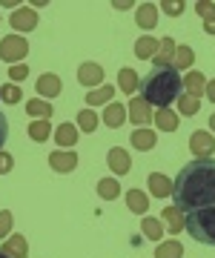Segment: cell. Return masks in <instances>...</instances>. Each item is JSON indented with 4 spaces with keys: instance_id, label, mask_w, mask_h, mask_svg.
I'll return each instance as SVG.
<instances>
[{
    "instance_id": "1",
    "label": "cell",
    "mask_w": 215,
    "mask_h": 258,
    "mask_svg": "<svg viewBox=\"0 0 215 258\" xmlns=\"http://www.w3.org/2000/svg\"><path fill=\"white\" fill-rule=\"evenodd\" d=\"M172 201L184 215L215 207V158H192L172 181Z\"/></svg>"
},
{
    "instance_id": "2",
    "label": "cell",
    "mask_w": 215,
    "mask_h": 258,
    "mask_svg": "<svg viewBox=\"0 0 215 258\" xmlns=\"http://www.w3.org/2000/svg\"><path fill=\"white\" fill-rule=\"evenodd\" d=\"M181 95H184V78L172 66H155L140 81V98L152 106H158V109H167Z\"/></svg>"
},
{
    "instance_id": "3",
    "label": "cell",
    "mask_w": 215,
    "mask_h": 258,
    "mask_svg": "<svg viewBox=\"0 0 215 258\" xmlns=\"http://www.w3.org/2000/svg\"><path fill=\"white\" fill-rule=\"evenodd\" d=\"M184 230L206 247H215V207L212 210H195L184 215Z\"/></svg>"
},
{
    "instance_id": "4",
    "label": "cell",
    "mask_w": 215,
    "mask_h": 258,
    "mask_svg": "<svg viewBox=\"0 0 215 258\" xmlns=\"http://www.w3.org/2000/svg\"><path fill=\"white\" fill-rule=\"evenodd\" d=\"M26 55H29V43H26V37L9 35V37H3V40H0V57H3L6 63H15V66H18Z\"/></svg>"
},
{
    "instance_id": "5",
    "label": "cell",
    "mask_w": 215,
    "mask_h": 258,
    "mask_svg": "<svg viewBox=\"0 0 215 258\" xmlns=\"http://www.w3.org/2000/svg\"><path fill=\"white\" fill-rule=\"evenodd\" d=\"M189 149H192L195 158H212L215 155V135L212 132H204V129L192 132L189 135Z\"/></svg>"
},
{
    "instance_id": "6",
    "label": "cell",
    "mask_w": 215,
    "mask_h": 258,
    "mask_svg": "<svg viewBox=\"0 0 215 258\" xmlns=\"http://www.w3.org/2000/svg\"><path fill=\"white\" fill-rule=\"evenodd\" d=\"M9 23H12V29H18V32H32V29L38 26V12L29 9V6H20V9L12 12Z\"/></svg>"
},
{
    "instance_id": "7",
    "label": "cell",
    "mask_w": 215,
    "mask_h": 258,
    "mask_svg": "<svg viewBox=\"0 0 215 258\" xmlns=\"http://www.w3.org/2000/svg\"><path fill=\"white\" fill-rule=\"evenodd\" d=\"M78 83H84V86H89V89H95V86H101L103 83V66L101 63H81L78 66Z\"/></svg>"
},
{
    "instance_id": "8",
    "label": "cell",
    "mask_w": 215,
    "mask_h": 258,
    "mask_svg": "<svg viewBox=\"0 0 215 258\" xmlns=\"http://www.w3.org/2000/svg\"><path fill=\"white\" fill-rule=\"evenodd\" d=\"M129 120L138 123V126H147L150 120H155L152 115V103H147L144 98H132L129 101Z\"/></svg>"
},
{
    "instance_id": "9",
    "label": "cell",
    "mask_w": 215,
    "mask_h": 258,
    "mask_svg": "<svg viewBox=\"0 0 215 258\" xmlns=\"http://www.w3.org/2000/svg\"><path fill=\"white\" fill-rule=\"evenodd\" d=\"M106 164L112 166L115 175H126V172L132 169V158H129V152H123L121 147H112L109 155H106Z\"/></svg>"
},
{
    "instance_id": "10",
    "label": "cell",
    "mask_w": 215,
    "mask_h": 258,
    "mask_svg": "<svg viewBox=\"0 0 215 258\" xmlns=\"http://www.w3.org/2000/svg\"><path fill=\"white\" fill-rule=\"evenodd\" d=\"M35 89H38V95H43V98H57L60 89H63V83H60V78H57L55 72H46V75L38 78Z\"/></svg>"
},
{
    "instance_id": "11",
    "label": "cell",
    "mask_w": 215,
    "mask_h": 258,
    "mask_svg": "<svg viewBox=\"0 0 215 258\" xmlns=\"http://www.w3.org/2000/svg\"><path fill=\"white\" fill-rule=\"evenodd\" d=\"M49 166L55 172H72L78 166V152H52L49 155Z\"/></svg>"
},
{
    "instance_id": "12",
    "label": "cell",
    "mask_w": 215,
    "mask_h": 258,
    "mask_svg": "<svg viewBox=\"0 0 215 258\" xmlns=\"http://www.w3.org/2000/svg\"><path fill=\"white\" fill-rule=\"evenodd\" d=\"M3 252L12 258H26L29 255V244H26V235H9V238L3 241Z\"/></svg>"
},
{
    "instance_id": "13",
    "label": "cell",
    "mask_w": 215,
    "mask_h": 258,
    "mask_svg": "<svg viewBox=\"0 0 215 258\" xmlns=\"http://www.w3.org/2000/svg\"><path fill=\"white\" fill-rule=\"evenodd\" d=\"M161 49V40H155L152 35H144L138 37V43H135V55L140 57V60H147V57H155Z\"/></svg>"
},
{
    "instance_id": "14",
    "label": "cell",
    "mask_w": 215,
    "mask_h": 258,
    "mask_svg": "<svg viewBox=\"0 0 215 258\" xmlns=\"http://www.w3.org/2000/svg\"><path fill=\"white\" fill-rule=\"evenodd\" d=\"M175 52H178V43L172 40V37H164V40H161L158 55L152 57V60H155V66H172V57H175Z\"/></svg>"
},
{
    "instance_id": "15",
    "label": "cell",
    "mask_w": 215,
    "mask_h": 258,
    "mask_svg": "<svg viewBox=\"0 0 215 258\" xmlns=\"http://www.w3.org/2000/svg\"><path fill=\"white\" fill-rule=\"evenodd\" d=\"M78 132H81V129H78L75 123H60V126L55 129V144H60V147H75Z\"/></svg>"
},
{
    "instance_id": "16",
    "label": "cell",
    "mask_w": 215,
    "mask_h": 258,
    "mask_svg": "<svg viewBox=\"0 0 215 258\" xmlns=\"http://www.w3.org/2000/svg\"><path fill=\"white\" fill-rule=\"evenodd\" d=\"M135 20H138L140 29H155V23H158V9H155L152 3H140Z\"/></svg>"
},
{
    "instance_id": "17",
    "label": "cell",
    "mask_w": 215,
    "mask_h": 258,
    "mask_svg": "<svg viewBox=\"0 0 215 258\" xmlns=\"http://www.w3.org/2000/svg\"><path fill=\"white\" fill-rule=\"evenodd\" d=\"M126 204H129V210L138 212V215H147V212H150V198H147L144 189H129V192H126Z\"/></svg>"
},
{
    "instance_id": "18",
    "label": "cell",
    "mask_w": 215,
    "mask_h": 258,
    "mask_svg": "<svg viewBox=\"0 0 215 258\" xmlns=\"http://www.w3.org/2000/svg\"><path fill=\"white\" fill-rule=\"evenodd\" d=\"M155 144H158V141H155V132H152V129H135V132H132V147L140 149V152H150Z\"/></svg>"
},
{
    "instance_id": "19",
    "label": "cell",
    "mask_w": 215,
    "mask_h": 258,
    "mask_svg": "<svg viewBox=\"0 0 215 258\" xmlns=\"http://www.w3.org/2000/svg\"><path fill=\"white\" fill-rule=\"evenodd\" d=\"M118 86L123 89V95H132V92L140 86L138 72H135V69H129V66H123L121 72H118Z\"/></svg>"
},
{
    "instance_id": "20",
    "label": "cell",
    "mask_w": 215,
    "mask_h": 258,
    "mask_svg": "<svg viewBox=\"0 0 215 258\" xmlns=\"http://www.w3.org/2000/svg\"><path fill=\"white\" fill-rule=\"evenodd\" d=\"M123 118H126V109H123V103H109L106 109H103V123L106 126L118 129L123 123Z\"/></svg>"
},
{
    "instance_id": "21",
    "label": "cell",
    "mask_w": 215,
    "mask_h": 258,
    "mask_svg": "<svg viewBox=\"0 0 215 258\" xmlns=\"http://www.w3.org/2000/svg\"><path fill=\"white\" fill-rule=\"evenodd\" d=\"M150 189L155 198H167L169 192H172V181H169L167 175H161V172H152L150 175Z\"/></svg>"
},
{
    "instance_id": "22",
    "label": "cell",
    "mask_w": 215,
    "mask_h": 258,
    "mask_svg": "<svg viewBox=\"0 0 215 258\" xmlns=\"http://www.w3.org/2000/svg\"><path fill=\"white\" fill-rule=\"evenodd\" d=\"M184 89H187V95H195V98H201V92L206 89V81H204V75L201 72H192L184 75Z\"/></svg>"
},
{
    "instance_id": "23",
    "label": "cell",
    "mask_w": 215,
    "mask_h": 258,
    "mask_svg": "<svg viewBox=\"0 0 215 258\" xmlns=\"http://www.w3.org/2000/svg\"><path fill=\"white\" fill-rule=\"evenodd\" d=\"M164 224L169 227V232H172V235H175V232H181V230H184V212L178 210L175 204H172V207H167V210H164Z\"/></svg>"
},
{
    "instance_id": "24",
    "label": "cell",
    "mask_w": 215,
    "mask_h": 258,
    "mask_svg": "<svg viewBox=\"0 0 215 258\" xmlns=\"http://www.w3.org/2000/svg\"><path fill=\"white\" fill-rule=\"evenodd\" d=\"M155 123H158V129H164V132H175L178 129V115L172 109H158L155 112Z\"/></svg>"
},
{
    "instance_id": "25",
    "label": "cell",
    "mask_w": 215,
    "mask_h": 258,
    "mask_svg": "<svg viewBox=\"0 0 215 258\" xmlns=\"http://www.w3.org/2000/svg\"><path fill=\"white\" fill-rule=\"evenodd\" d=\"M29 118H38V120H49L52 118V103L49 101H29L26 103Z\"/></svg>"
},
{
    "instance_id": "26",
    "label": "cell",
    "mask_w": 215,
    "mask_h": 258,
    "mask_svg": "<svg viewBox=\"0 0 215 258\" xmlns=\"http://www.w3.org/2000/svg\"><path fill=\"white\" fill-rule=\"evenodd\" d=\"M49 135H52V123H49V120H32V123H29V138L32 141L43 144Z\"/></svg>"
},
{
    "instance_id": "27",
    "label": "cell",
    "mask_w": 215,
    "mask_h": 258,
    "mask_svg": "<svg viewBox=\"0 0 215 258\" xmlns=\"http://www.w3.org/2000/svg\"><path fill=\"white\" fill-rule=\"evenodd\" d=\"M192 60H195V52H192V46H178L175 57H172V69H189L192 66Z\"/></svg>"
},
{
    "instance_id": "28",
    "label": "cell",
    "mask_w": 215,
    "mask_h": 258,
    "mask_svg": "<svg viewBox=\"0 0 215 258\" xmlns=\"http://www.w3.org/2000/svg\"><path fill=\"white\" fill-rule=\"evenodd\" d=\"M184 255V247H181V241H164L155 247V258H181Z\"/></svg>"
},
{
    "instance_id": "29",
    "label": "cell",
    "mask_w": 215,
    "mask_h": 258,
    "mask_svg": "<svg viewBox=\"0 0 215 258\" xmlns=\"http://www.w3.org/2000/svg\"><path fill=\"white\" fill-rule=\"evenodd\" d=\"M98 195H101L103 201H115L121 195V184L115 178H103L101 184H98Z\"/></svg>"
},
{
    "instance_id": "30",
    "label": "cell",
    "mask_w": 215,
    "mask_h": 258,
    "mask_svg": "<svg viewBox=\"0 0 215 258\" xmlns=\"http://www.w3.org/2000/svg\"><path fill=\"white\" fill-rule=\"evenodd\" d=\"M140 232H144L150 241H161L164 227H161V221H155V218H150V215H144V221H140Z\"/></svg>"
},
{
    "instance_id": "31",
    "label": "cell",
    "mask_w": 215,
    "mask_h": 258,
    "mask_svg": "<svg viewBox=\"0 0 215 258\" xmlns=\"http://www.w3.org/2000/svg\"><path fill=\"white\" fill-rule=\"evenodd\" d=\"M115 95L112 86H101V89H89V95H86V103L89 106H101V103H106L109 98Z\"/></svg>"
},
{
    "instance_id": "32",
    "label": "cell",
    "mask_w": 215,
    "mask_h": 258,
    "mask_svg": "<svg viewBox=\"0 0 215 258\" xmlns=\"http://www.w3.org/2000/svg\"><path fill=\"white\" fill-rule=\"evenodd\" d=\"M78 129H81V132H95V129H98V115H95L92 109L78 112Z\"/></svg>"
},
{
    "instance_id": "33",
    "label": "cell",
    "mask_w": 215,
    "mask_h": 258,
    "mask_svg": "<svg viewBox=\"0 0 215 258\" xmlns=\"http://www.w3.org/2000/svg\"><path fill=\"white\" fill-rule=\"evenodd\" d=\"M178 106H181V112H184V115H198V109H201V98L184 92L181 98H178Z\"/></svg>"
},
{
    "instance_id": "34",
    "label": "cell",
    "mask_w": 215,
    "mask_h": 258,
    "mask_svg": "<svg viewBox=\"0 0 215 258\" xmlns=\"http://www.w3.org/2000/svg\"><path fill=\"white\" fill-rule=\"evenodd\" d=\"M23 95H20V86H15V83H6L3 89H0V101H6V103H18Z\"/></svg>"
},
{
    "instance_id": "35",
    "label": "cell",
    "mask_w": 215,
    "mask_h": 258,
    "mask_svg": "<svg viewBox=\"0 0 215 258\" xmlns=\"http://www.w3.org/2000/svg\"><path fill=\"white\" fill-rule=\"evenodd\" d=\"M12 224H15V215H12L9 210H3V212H0V238H9Z\"/></svg>"
},
{
    "instance_id": "36",
    "label": "cell",
    "mask_w": 215,
    "mask_h": 258,
    "mask_svg": "<svg viewBox=\"0 0 215 258\" xmlns=\"http://www.w3.org/2000/svg\"><path fill=\"white\" fill-rule=\"evenodd\" d=\"M161 6H164V12H167V15L178 18V15H184V6H187V3H184V0H164Z\"/></svg>"
},
{
    "instance_id": "37",
    "label": "cell",
    "mask_w": 215,
    "mask_h": 258,
    "mask_svg": "<svg viewBox=\"0 0 215 258\" xmlns=\"http://www.w3.org/2000/svg\"><path fill=\"white\" fill-rule=\"evenodd\" d=\"M9 78H12V81H26V78H29V69H26V66H23V63H18V66H12V69H9Z\"/></svg>"
},
{
    "instance_id": "38",
    "label": "cell",
    "mask_w": 215,
    "mask_h": 258,
    "mask_svg": "<svg viewBox=\"0 0 215 258\" xmlns=\"http://www.w3.org/2000/svg\"><path fill=\"white\" fill-rule=\"evenodd\" d=\"M12 166H15V158H12L9 152H0V175L12 172Z\"/></svg>"
},
{
    "instance_id": "39",
    "label": "cell",
    "mask_w": 215,
    "mask_h": 258,
    "mask_svg": "<svg viewBox=\"0 0 215 258\" xmlns=\"http://www.w3.org/2000/svg\"><path fill=\"white\" fill-rule=\"evenodd\" d=\"M204 29L209 32V35H215V6L204 15Z\"/></svg>"
},
{
    "instance_id": "40",
    "label": "cell",
    "mask_w": 215,
    "mask_h": 258,
    "mask_svg": "<svg viewBox=\"0 0 215 258\" xmlns=\"http://www.w3.org/2000/svg\"><path fill=\"white\" fill-rule=\"evenodd\" d=\"M6 135H9V120H6L3 115H0V147L6 144Z\"/></svg>"
},
{
    "instance_id": "41",
    "label": "cell",
    "mask_w": 215,
    "mask_h": 258,
    "mask_svg": "<svg viewBox=\"0 0 215 258\" xmlns=\"http://www.w3.org/2000/svg\"><path fill=\"white\" fill-rule=\"evenodd\" d=\"M212 6H215V3H209V0H201V3H195V12H198V15H201V18H204L206 12L212 9Z\"/></svg>"
},
{
    "instance_id": "42",
    "label": "cell",
    "mask_w": 215,
    "mask_h": 258,
    "mask_svg": "<svg viewBox=\"0 0 215 258\" xmlns=\"http://www.w3.org/2000/svg\"><path fill=\"white\" fill-rule=\"evenodd\" d=\"M204 92H206V101L215 103V81H206V89H204Z\"/></svg>"
},
{
    "instance_id": "43",
    "label": "cell",
    "mask_w": 215,
    "mask_h": 258,
    "mask_svg": "<svg viewBox=\"0 0 215 258\" xmlns=\"http://www.w3.org/2000/svg\"><path fill=\"white\" fill-rule=\"evenodd\" d=\"M112 6H115V9H129V6H135V3H132V0H115V3H112Z\"/></svg>"
},
{
    "instance_id": "44",
    "label": "cell",
    "mask_w": 215,
    "mask_h": 258,
    "mask_svg": "<svg viewBox=\"0 0 215 258\" xmlns=\"http://www.w3.org/2000/svg\"><path fill=\"white\" fill-rule=\"evenodd\" d=\"M209 129H212V132H215V115H212V118H209Z\"/></svg>"
},
{
    "instance_id": "45",
    "label": "cell",
    "mask_w": 215,
    "mask_h": 258,
    "mask_svg": "<svg viewBox=\"0 0 215 258\" xmlns=\"http://www.w3.org/2000/svg\"><path fill=\"white\" fill-rule=\"evenodd\" d=\"M0 258H12V255H6V252H3V249H0Z\"/></svg>"
}]
</instances>
